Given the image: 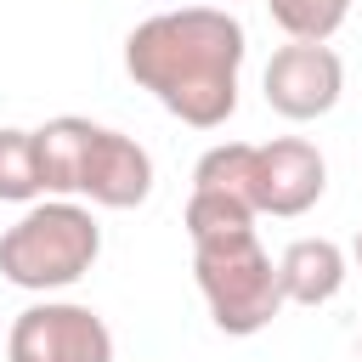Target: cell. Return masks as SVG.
Wrapping results in <instances>:
<instances>
[{"mask_svg":"<svg viewBox=\"0 0 362 362\" xmlns=\"http://www.w3.org/2000/svg\"><path fill=\"white\" fill-rule=\"evenodd\" d=\"M249 34L226 6H181L124 34V74L192 130H221L238 113Z\"/></svg>","mask_w":362,"mask_h":362,"instance_id":"cell-1","label":"cell"},{"mask_svg":"<svg viewBox=\"0 0 362 362\" xmlns=\"http://www.w3.org/2000/svg\"><path fill=\"white\" fill-rule=\"evenodd\" d=\"M192 277H198V294H204L215 328L232 339L260 334L283 311L277 260L260 249L255 232H226V238L192 243Z\"/></svg>","mask_w":362,"mask_h":362,"instance_id":"cell-3","label":"cell"},{"mask_svg":"<svg viewBox=\"0 0 362 362\" xmlns=\"http://www.w3.org/2000/svg\"><path fill=\"white\" fill-rule=\"evenodd\" d=\"M328 192V158L305 136H277L255 147V215H305Z\"/></svg>","mask_w":362,"mask_h":362,"instance_id":"cell-7","label":"cell"},{"mask_svg":"<svg viewBox=\"0 0 362 362\" xmlns=\"http://www.w3.org/2000/svg\"><path fill=\"white\" fill-rule=\"evenodd\" d=\"M351 255H356V272H362V232H356V243H351Z\"/></svg>","mask_w":362,"mask_h":362,"instance_id":"cell-13","label":"cell"},{"mask_svg":"<svg viewBox=\"0 0 362 362\" xmlns=\"http://www.w3.org/2000/svg\"><path fill=\"white\" fill-rule=\"evenodd\" d=\"M6 362H113V328L79 300H40L17 311Z\"/></svg>","mask_w":362,"mask_h":362,"instance_id":"cell-4","label":"cell"},{"mask_svg":"<svg viewBox=\"0 0 362 362\" xmlns=\"http://www.w3.org/2000/svg\"><path fill=\"white\" fill-rule=\"evenodd\" d=\"M277 288L283 305H328L345 288V249L334 238H294L277 255Z\"/></svg>","mask_w":362,"mask_h":362,"instance_id":"cell-8","label":"cell"},{"mask_svg":"<svg viewBox=\"0 0 362 362\" xmlns=\"http://www.w3.org/2000/svg\"><path fill=\"white\" fill-rule=\"evenodd\" d=\"M272 23L300 45H328L339 23L351 17V0H266Z\"/></svg>","mask_w":362,"mask_h":362,"instance_id":"cell-10","label":"cell"},{"mask_svg":"<svg viewBox=\"0 0 362 362\" xmlns=\"http://www.w3.org/2000/svg\"><path fill=\"white\" fill-rule=\"evenodd\" d=\"M153 192V153L107 124H90L79 175H74V198L96 204V209H136Z\"/></svg>","mask_w":362,"mask_h":362,"instance_id":"cell-6","label":"cell"},{"mask_svg":"<svg viewBox=\"0 0 362 362\" xmlns=\"http://www.w3.org/2000/svg\"><path fill=\"white\" fill-rule=\"evenodd\" d=\"M96 255H102V226L79 198L28 204L17 226L0 232V277L28 294L74 288L96 266Z\"/></svg>","mask_w":362,"mask_h":362,"instance_id":"cell-2","label":"cell"},{"mask_svg":"<svg viewBox=\"0 0 362 362\" xmlns=\"http://www.w3.org/2000/svg\"><path fill=\"white\" fill-rule=\"evenodd\" d=\"M260 85H266V107L272 113H283L294 124H311V119H322V113L339 107L345 62H339L334 45H300V40H288V45L272 51Z\"/></svg>","mask_w":362,"mask_h":362,"instance_id":"cell-5","label":"cell"},{"mask_svg":"<svg viewBox=\"0 0 362 362\" xmlns=\"http://www.w3.org/2000/svg\"><path fill=\"white\" fill-rule=\"evenodd\" d=\"M226 232H255V209L226 198V192H192L187 198V238H226Z\"/></svg>","mask_w":362,"mask_h":362,"instance_id":"cell-12","label":"cell"},{"mask_svg":"<svg viewBox=\"0 0 362 362\" xmlns=\"http://www.w3.org/2000/svg\"><path fill=\"white\" fill-rule=\"evenodd\" d=\"M192 192H226L255 209V141H215L192 164Z\"/></svg>","mask_w":362,"mask_h":362,"instance_id":"cell-9","label":"cell"},{"mask_svg":"<svg viewBox=\"0 0 362 362\" xmlns=\"http://www.w3.org/2000/svg\"><path fill=\"white\" fill-rule=\"evenodd\" d=\"M40 198V158L34 130L0 124V204H34Z\"/></svg>","mask_w":362,"mask_h":362,"instance_id":"cell-11","label":"cell"}]
</instances>
